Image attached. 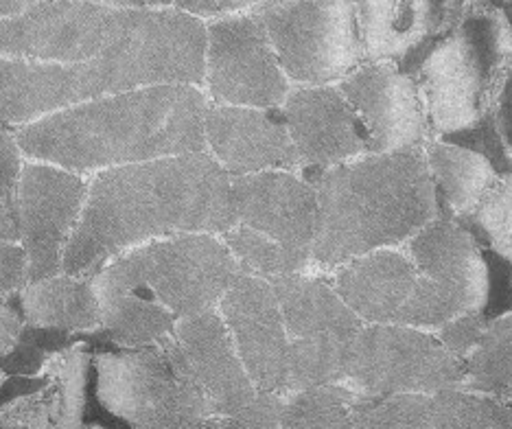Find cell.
<instances>
[{"label": "cell", "instance_id": "ffe728a7", "mask_svg": "<svg viewBox=\"0 0 512 429\" xmlns=\"http://www.w3.org/2000/svg\"><path fill=\"white\" fill-rule=\"evenodd\" d=\"M364 60L403 66L456 25L460 0H355Z\"/></svg>", "mask_w": 512, "mask_h": 429}, {"label": "cell", "instance_id": "4316f807", "mask_svg": "<svg viewBox=\"0 0 512 429\" xmlns=\"http://www.w3.org/2000/svg\"><path fill=\"white\" fill-rule=\"evenodd\" d=\"M221 241L226 243L243 274L265 278V281L305 274L311 263V252L285 248L278 241L243 226L228 230L226 235H221Z\"/></svg>", "mask_w": 512, "mask_h": 429}, {"label": "cell", "instance_id": "484cf974", "mask_svg": "<svg viewBox=\"0 0 512 429\" xmlns=\"http://www.w3.org/2000/svg\"><path fill=\"white\" fill-rule=\"evenodd\" d=\"M460 388L512 403V313L486 322L480 342L464 362Z\"/></svg>", "mask_w": 512, "mask_h": 429}, {"label": "cell", "instance_id": "7a4b0ae2", "mask_svg": "<svg viewBox=\"0 0 512 429\" xmlns=\"http://www.w3.org/2000/svg\"><path fill=\"white\" fill-rule=\"evenodd\" d=\"M208 103L197 86L162 84L119 92L33 121L14 134L33 160L73 173L158 158L208 154Z\"/></svg>", "mask_w": 512, "mask_h": 429}, {"label": "cell", "instance_id": "8d00e7d4", "mask_svg": "<svg viewBox=\"0 0 512 429\" xmlns=\"http://www.w3.org/2000/svg\"><path fill=\"white\" fill-rule=\"evenodd\" d=\"M488 121H493L497 141L502 145L506 158L512 162V66L504 79L502 88L497 92L495 106L491 110V119Z\"/></svg>", "mask_w": 512, "mask_h": 429}, {"label": "cell", "instance_id": "5bb4252c", "mask_svg": "<svg viewBox=\"0 0 512 429\" xmlns=\"http://www.w3.org/2000/svg\"><path fill=\"white\" fill-rule=\"evenodd\" d=\"M88 184L79 173L46 162H25L20 171L16 222L29 257V283L64 272V254L81 219Z\"/></svg>", "mask_w": 512, "mask_h": 429}, {"label": "cell", "instance_id": "f1b7e54d", "mask_svg": "<svg viewBox=\"0 0 512 429\" xmlns=\"http://www.w3.org/2000/svg\"><path fill=\"white\" fill-rule=\"evenodd\" d=\"M353 399L355 394L344 386H320L289 394L283 429H355Z\"/></svg>", "mask_w": 512, "mask_h": 429}, {"label": "cell", "instance_id": "8fae6325", "mask_svg": "<svg viewBox=\"0 0 512 429\" xmlns=\"http://www.w3.org/2000/svg\"><path fill=\"white\" fill-rule=\"evenodd\" d=\"M283 311L289 344V394L342 386L348 359L366 324L331 283L307 274L270 281Z\"/></svg>", "mask_w": 512, "mask_h": 429}, {"label": "cell", "instance_id": "cb8c5ba5", "mask_svg": "<svg viewBox=\"0 0 512 429\" xmlns=\"http://www.w3.org/2000/svg\"><path fill=\"white\" fill-rule=\"evenodd\" d=\"M25 324L36 329L92 333L101 329V307L92 276L57 274L20 292Z\"/></svg>", "mask_w": 512, "mask_h": 429}, {"label": "cell", "instance_id": "f546056e", "mask_svg": "<svg viewBox=\"0 0 512 429\" xmlns=\"http://www.w3.org/2000/svg\"><path fill=\"white\" fill-rule=\"evenodd\" d=\"M436 429H512V403L451 388L432 397Z\"/></svg>", "mask_w": 512, "mask_h": 429}, {"label": "cell", "instance_id": "ac0fdd59", "mask_svg": "<svg viewBox=\"0 0 512 429\" xmlns=\"http://www.w3.org/2000/svg\"><path fill=\"white\" fill-rule=\"evenodd\" d=\"M237 226L270 237L285 248L311 252L318 222V195L292 171H265L230 178Z\"/></svg>", "mask_w": 512, "mask_h": 429}, {"label": "cell", "instance_id": "83f0119b", "mask_svg": "<svg viewBox=\"0 0 512 429\" xmlns=\"http://www.w3.org/2000/svg\"><path fill=\"white\" fill-rule=\"evenodd\" d=\"M88 364L84 342L57 351L44 362L42 375L55 384V429H84Z\"/></svg>", "mask_w": 512, "mask_h": 429}, {"label": "cell", "instance_id": "e575fe53", "mask_svg": "<svg viewBox=\"0 0 512 429\" xmlns=\"http://www.w3.org/2000/svg\"><path fill=\"white\" fill-rule=\"evenodd\" d=\"M484 327V313H477V316H462L447 322L445 327L434 331V335L453 357H458L460 362H467V357L482 338Z\"/></svg>", "mask_w": 512, "mask_h": 429}, {"label": "cell", "instance_id": "4fadbf2b", "mask_svg": "<svg viewBox=\"0 0 512 429\" xmlns=\"http://www.w3.org/2000/svg\"><path fill=\"white\" fill-rule=\"evenodd\" d=\"M206 86L215 106L283 108L289 92L265 27L254 14H228L206 27Z\"/></svg>", "mask_w": 512, "mask_h": 429}, {"label": "cell", "instance_id": "d6a6232c", "mask_svg": "<svg viewBox=\"0 0 512 429\" xmlns=\"http://www.w3.org/2000/svg\"><path fill=\"white\" fill-rule=\"evenodd\" d=\"M22 149L16 136L0 127V237L18 241L16 197L22 171Z\"/></svg>", "mask_w": 512, "mask_h": 429}, {"label": "cell", "instance_id": "5b68a950", "mask_svg": "<svg viewBox=\"0 0 512 429\" xmlns=\"http://www.w3.org/2000/svg\"><path fill=\"white\" fill-rule=\"evenodd\" d=\"M178 9H119L79 0H42L0 20V57L79 64L110 60L176 40L202 27Z\"/></svg>", "mask_w": 512, "mask_h": 429}, {"label": "cell", "instance_id": "52a82bcc", "mask_svg": "<svg viewBox=\"0 0 512 429\" xmlns=\"http://www.w3.org/2000/svg\"><path fill=\"white\" fill-rule=\"evenodd\" d=\"M239 274L221 237L176 235L123 252L92 274V285L97 296L147 292L180 320L217 309Z\"/></svg>", "mask_w": 512, "mask_h": 429}, {"label": "cell", "instance_id": "603a6c76", "mask_svg": "<svg viewBox=\"0 0 512 429\" xmlns=\"http://www.w3.org/2000/svg\"><path fill=\"white\" fill-rule=\"evenodd\" d=\"M423 154L436 191L440 217L453 222L467 219L499 180L493 162L475 149L429 138L423 145Z\"/></svg>", "mask_w": 512, "mask_h": 429}, {"label": "cell", "instance_id": "7bdbcfd3", "mask_svg": "<svg viewBox=\"0 0 512 429\" xmlns=\"http://www.w3.org/2000/svg\"><path fill=\"white\" fill-rule=\"evenodd\" d=\"M88 429H103V427H101V425H90Z\"/></svg>", "mask_w": 512, "mask_h": 429}, {"label": "cell", "instance_id": "836d02e7", "mask_svg": "<svg viewBox=\"0 0 512 429\" xmlns=\"http://www.w3.org/2000/svg\"><path fill=\"white\" fill-rule=\"evenodd\" d=\"M285 394L256 392V397L241 410L221 416V429H283Z\"/></svg>", "mask_w": 512, "mask_h": 429}, {"label": "cell", "instance_id": "2e32d148", "mask_svg": "<svg viewBox=\"0 0 512 429\" xmlns=\"http://www.w3.org/2000/svg\"><path fill=\"white\" fill-rule=\"evenodd\" d=\"M217 311L254 388L289 394V344L272 283L241 272L219 300Z\"/></svg>", "mask_w": 512, "mask_h": 429}, {"label": "cell", "instance_id": "60d3db41", "mask_svg": "<svg viewBox=\"0 0 512 429\" xmlns=\"http://www.w3.org/2000/svg\"><path fill=\"white\" fill-rule=\"evenodd\" d=\"M38 3H42V0H0V20L25 14V11L36 7Z\"/></svg>", "mask_w": 512, "mask_h": 429}, {"label": "cell", "instance_id": "f35d334b", "mask_svg": "<svg viewBox=\"0 0 512 429\" xmlns=\"http://www.w3.org/2000/svg\"><path fill=\"white\" fill-rule=\"evenodd\" d=\"M171 5H176L182 14L195 18H211L221 14L219 0H171Z\"/></svg>", "mask_w": 512, "mask_h": 429}, {"label": "cell", "instance_id": "7402d4cb", "mask_svg": "<svg viewBox=\"0 0 512 429\" xmlns=\"http://www.w3.org/2000/svg\"><path fill=\"white\" fill-rule=\"evenodd\" d=\"M331 287L364 324H401L416 270L403 248H383L335 268Z\"/></svg>", "mask_w": 512, "mask_h": 429}, {"label": "cell", "instance_id": "8992f818", "mask_svg": "<svg viewBox=\"0 0 512 429\" xmlns=\"http://www.w3.org/2000/svg\"><path fill=\"white\" fill-rule=\"evenodd\" d=\"M512 66V22L497 7L464 9L416 68L429 136L469 132L491 119Z\"/></svg>", "mask_w": 512, "mask_h": 429}, {"label": "cell", "instance_id": "74e56055", "mask_svg": "<svg viewBox=\"0 0 512 429\" xmlns=\"http://www.w3.org/2000/svg\"><path fill=\"white\" fill-rule=\"evenodd\" d=\"M22 324H25V320H22L14 309L0 305V357H9L16 351Z\"/></svg>", "mask_w": 512, "mask_h": 429}, {"label": "cell", "instance_id": "9a60e30c", "mask_svg": "<svg viewBox=\"0 0 512 429\" xmlns=\"http://www.w3.org/2000/svg\"><path fill=\"white\" fill-rule=\"evenodd\" d=\"M337 90L362 121L370 154L421 149L429 141L421 88L416 77L397 64H359L337 84Z\"/></svg>", "mask_w": 512, "mask_h": 429}, {"label": "cell", "instance_id": "d4e9b609", "mask_svg": "<svg viewBox=\"0 0 512 429\" xmlns=\"http://www.w3.org/2000/svg\"><path fill=\"white\" fill-rule=\"evenodd\" d=\"M97 298L101 307V329L108 333L110 342L121 349L138 351L158 346L176 329L178 318L154 298L132 292Z\"/></svg>", "mask_w": 512, "mask_h": 429}, {"label": "cell", "instance_id": "d590c367", "mask_svg": "<svg viewBox=\"0 0 512 429\" xmlns=\"http://www.w3.org/2000/svg\"><path fill=\"white\" fill-rule=\"evenodd\" d=\"M29 285V257L20 241L0 237V298L20 294Z\"/></svg>", "mask_w": 512, "mask_h": 429}, {"label": "cell", "instance_id": "277c9868", "mask_svg": "<svg viewBox=\"0 0 512 429\" xmlns=\"http://www.w3.org/2000/svg\"><path fill=\"white\" fill-rule=\"evenodd\" d=\"M206 25L191 33L110 60L79 64L0 57V125H29L49 114L119 92L186 84L206 77Z\"/></svg>", "mask_w": 512, "mask_h": 429}, {"label": "cell", "instance_id": "e0dca14e", "mask_svg": "<svg viewBox=\"0 0 512 429\" xmlns=\"http://www.w3.org/2000/svg\"><path fill=\"white\" fill-rule=\"evenodd\" d=\"M281 117L300 165L327 169L370 154L364 125L337 86L294 88Z\"/></svg>", "mask_w": 512, "mask_h": 429}, {"label": "cell", "instance_id": "d6986e66", "mask_svg": "<svg viewBox=\"0 0 512 429\" xmlns=\"http://www.w3.org/2000/svg\"><path fill=\"white\" fill-rule=\"evenodd\" d=\"M204 134L208 154L230 178L300 167L281 108L208 106Z\"/></svg>", "mask_w": 512, "mask_h": 429}, {"label": "cell", "instance_id": "7c38bea8", "mask_svg": "<svg viewBox=\"0 0 512 429\" xmlns=\"http://www.w3.org/2000/svg\"><path fill=\"white\" fill-rule=\"evenodd\" d=\"M464 362L434 333L401 324H366L355 342L342 386L357 397H394L460 388Z\"/></svg>", "mask_w": 512, "mask_h": 429}, {"label": "cell", "instance_id": "4dcf8cb0", "mask_svg": "<svg viewBox=\"0 0 512 429\" xmlns=\"http://www.w3.org/2000/svg\"><path fill=\"white\" fill-rule=\"evenodd\" d=\"M355 429H436L432 397L394 394V397H357L351 405Z\"/></svg>", "mask_w": 512, "mask_h": 429}, {"label": "cell", "instance_id": "6da1fadb", "mask_svg": "<svg viewBox=\"0 0 512 429\" xmlns=\"http://www.w3.org/2000/svg\"><path fill=\"white\" fill-rule=\"evenodd\" d=\"M235 226L230 176L211 154L106 169L88 184L84 211L64 254V274L92 276L154 239L221 237Z\"/></svg>", "mask_w": 512, "mask_h": 429}, {"label": "cell", "instance_id": "ab89813d", "mask_svg": "<svg viewBox=\"0 0 512 429\" xmlns=\"http://www.w3.org/2000/svg\"><path fill=\"white\" fill-rule=\"evenodd\" d=\"M79 3H95L106 7H119V9H156V7H169L171 0H79Z\"/></svg>", "mask_w": 512, "mask_h": 429}, {"label": "cell", "instance_id": "3957f363", "mask_svg": "<svg viewBox=\"0 0 512 429\" xmlns=\"http://www.w3.org/2000/svg\"><path fill=\"white\" fill-rule=\"evenodd\" d=\"M318 195L311 263L335 270L383 248H403L440 217L423 147L366 154L318 169L309 180Z\"/></svg>", "mask_w": 512, "mask_h": 429}, {"label": "cell", "instance_id": "30bf717a", "mask_svg": "<svg viewBox=\"0 0 512 429\" xmlns=\"http://www.w3.org/2000/svg\"><path fill=\"white\" fill-rule=\"evenodd\" d=\"M416 270V287L401 327L434 333L462 316L484 313L488 268L480 241L467 226L436 217L405 241Z\"/></svg>", "mask_w": 512, "mask_h": 429}, {"label": "cell", "instance_id": "9c48e42d", "mask_svg": "<svg viewBox=\"0 0 512 429\" xmlns=\"http://www.w3.org/2000/svg\"><path fill=\"white\" fill-rule=\"evenodd\" d=\"M287 79L331 86L364 64L355 0H267L254 7Z\"/></svg>", "mask_w": 512, "mask_h": 429}, {"label": "cell", "instance_id": "1f68e13d", "mask_svg": "<svg viewBox=\"0 0 512 429\" xmlns=\"http://www.w3.org/2000/svg\"><path fill=\"white\" fill-rule=\"evenodd\" d=\"M464 222L475 239L480 237L495 254L512 263V169L499 176L495 187Z\"/></svg>", "mask_w": 512, "mask_h": 429}, {"label": "cell", "instance_id": "ba28073f", "mask_svg": "<svg viewBox=\"0 0 512 429\" xmlns=\"http://www.w3.org/2000/svg\"><path fill=\"white\" fill-rule=\"evenodd\" d=\"M97 399L130 429H221L195 386L178 342L95 355Z\"/></svg>", "mask_w": 512, "mask_h": 429}, {"label": "cell", "instance_id": "b9f144b4", "mask_svg": "<svg viewBox=\"0 0 512 429\" xmlns=\"http://www.w3.org/2000/svg\"><path fill=\"white\" fill-rule=\"evenodd\" d=\"M267 3V0H219L221 14H239L243 9H254Z\"/></svg>", "mask_w": 512, "mask_h": 429}, {"label": "cell", "instance_id": "44dd1931", "mask_svg": "<svg viewBox=\"0 0 512 429\" xmlns=\"http://www.w3.org/2000/svg\"><path fill=\"white\" fill-rule=\"evenodd\" d=\"M173 340L178 342L186 370L217 419L241 410L256 397L259 390L246 373L217 309L180 318L173 329Z\"/></svg>", "mask_w": 512, "mask_h": 429}]
</instances>
